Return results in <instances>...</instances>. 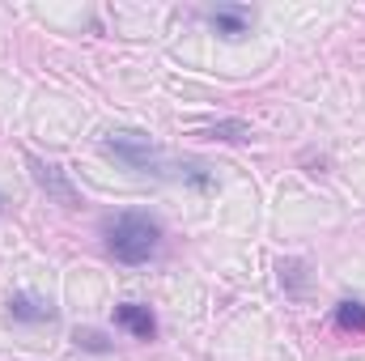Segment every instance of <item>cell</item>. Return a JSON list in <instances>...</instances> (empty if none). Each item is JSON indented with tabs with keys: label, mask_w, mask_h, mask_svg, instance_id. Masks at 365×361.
<instances>
[{
	"label": "cell",
	"mask_w": 365,
	"mask_h": 361,
	"mask_svg": "<svg viewBox=\"0 0 365 361\" xmlns=\"http://www.w3.org/2000/svg\"><path fill=\"white\" fill-rule=\"evenodd\" d=\"M73 340H77V345H81V349H90V353H106V349H110V345H106V340H102V336H98V332H77V336H73Z\"/></svg>",
	"instance_id": "11"
},
{
	"label": "cell",
	"mask_w": 365,
	"mask_h": 361,
	"mask_svg": "<svg viewBox=\"0 0 365 361\" xmlns=\"http://www.w3.org/2000/svg\"><path fill=\"white\" fill-rule=\"evenodd\" d=\"M336 323L344 327V332H365V302H340L336 306Z\"/></svg>",
	"instance_id": "7"
},
{
	"label": "cell",
	"mask_w": 365,
	"mask_h": 361,
	"mask_svg": "<svg viewBox=\"0 0 365 361\" xmlns=\"http://www.w3.org/2000/svg\"><path fill=\"white\" fill-rule=\"evenodd\" d=\"M280 285H289L293 293H302V285H306V264H297V260L280 264Z\"/></svg>",
	"instance_id": "8"
},
{
	"label": "cell",
	"mask_w": 365,
	"mask_h": 361,
	"mask_svg": "<svg viewBox=\"0 0 365 361\" xmlns=\"http://www.w3.org/2000/svg\"><path fill=\"white\" fill-rule=\"evenodd\" d=\"M115 323H119L128 336H136V340H153V336H158V319H153V310L140 306V302H119V306H115Z\"/></svg>",
	"instance_id": "4"
},
{
	"label": "cell",
	"mask_w": 365,
	"mask_h": 361,
	"mask_svg": "<svg viewBox=\"0 0 365 361\" xmlns=\"http://www.w3.org/2000/svg\"><path fill=\"white\" fill-rule=\"evenodd\" d=\"M106 153L119 158V162L132 166V171H153L158 158H162V149L149 145V136H136V132H115V136H106Z\"/></svg>",
	"instance_id": "2"
},
{
	"label": "cell",
	"mask_w": 365,
	"mask_h": 361,
	"mask_svg": "<svg viewBox=\"0 0 365 361\" xmlns=\"http://www.w3.org/2000/svg\"><path fill=\"white\" fill-rule=\"evenodd\" d=\"M212 136H221V141H251V128L238 123V119H225V123L212 128Z\"/></svg>",
	"instance_id": "9"
},
{
	"label": "cell",
	"mask_w": 365,
	"mask_h": 361,
	"mask_svg": "<svg viewBox=\"0 0 365 361\" xmlns=\"http://www.w3.org/2000/svg\"><path fill=\"white\" fill-rule=\"evenodd\" d=\"M0 204H4V195H0Z\"/></svg>",
	"instance_id": "12"
},
{
	"label": "cell",
	"mask_w": 365,
	"mask_h": 361,
	"mask_svg": "<svg viewBox=\"0 0 365 361\" xmlns=\"http://www.w3.org/2000/svg\"><path fill=\"white\" fill-rule=\"evenodd\" d=\"M30 171H34V183L47 191V200H56V204H64V208H77V204H81V195H77V187H73V179H68L64 166L43 162V158H30Z\"/></svg>",
	"instance_id": "3"
},
{
	"label": "cell",
	"mask_w": 365,
	"mask_h": 361,
	"mask_svg": "<svg viewBox=\"0 0 365 361\" xmlns=\"http://www.w3.org/2000/svg\"><path fill=\"white\" fill-rule=\"evenodd\" d=\"M9 315H13L17 323H51V319H56V310H51L47 302H38L34 293H13V298H9Z\"/></svg>",
	"instance_id": "6"
},
{
	"label": "cell",
	"mask_w": 365,
	"mask_h": 361,
	"mask_svg": "<svg viewBox=\"0 0 365 361\" xmlns=\"http://www.w3.org/2000/svg\"><path fill=\"white\" fill-rule=\"evenodd\" d=\"M208 26L217 34H225V39H238L251 26V9H242V4H217V9H208Z\"/></svg>",
	"instance_id": "5"
},
{
	"label": "cell",
	"mask_w": 365,
	"mask_h": 361,
	"mask_svg": "<svg viewBox=\"0 0 365 361\" xmlns=\"http://www.w3.org/2000/svg\"><path fill=\"white\" fill-rule=\"evenodd\" d=\"M179 175L187 183H195V187H212V175H208V166H204V162H182Z\"/></svg>",
	"instance_id": "10"
},
{
	"label": "cell",
	"mask_w": 365,
	"mask_h": 361,
	"mask_svg": "<svg viewBox=\"0 0 365 361\" xmlns=\"http://www.w3.org/2000/svg\"><path fill=\"white\" fill-rule=\"evenodd\" d=\"M102 238L119 264H149L162 247V225L149 213H115L102 221Z\"/></svg>",
	"instance_id": "1"
}]
</instances>
